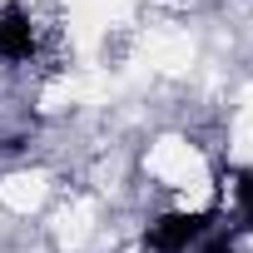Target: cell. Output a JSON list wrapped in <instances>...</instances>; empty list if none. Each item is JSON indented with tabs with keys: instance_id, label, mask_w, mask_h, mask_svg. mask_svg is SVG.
<instances>
[{
	"instance_id": "4",
	"label": "cell",
	"mask_w": 253,
	"mask_h": 253,
	"mask_svg": "<svg viewBox=\"0 0 253 253\" xmlns=\"http://www.w3.org/2000/svg\"><path fill=\"white\" fill-rule=\"evenodd\" d=\"M194 253H238V233H233V228H209V233L194 243Z\"/></svg>"
},
{
	"instance_id": "2",
	"label": "cell",
	"mask_w": 253,
	"mask_h": 253,
	"mask_svg": "<svg viewBox=\"0 0 253 253\" xmlns=\"http://www.w3.org/2000/svg\"><path fill=\"white\" fill-rule=\"evenodd\" d=\"M35 45H40V35H35V15L25 10V5H0V60L5 65H25L30 55H35Z\"/></svg>"
},
{
	"instance_id": "1",
	"label": "cell",
	"mask_w": 253,
	"mask_h": 253,
	"mask_svg": "<svg viewBox=\"0 0 253 253\" xmlns=\"http://www.w3.org/2000/svg\"><path fill=\"white\" fill-rule=\"evenodd\" d=\"M213 228V213H189V209H169L144 228L149 253H189L204 233Z\"/></svg>"
},
{
	"instance_id": "3",
	"label": "cell",
	"mask_w": 253,
	"mask_h": 253,
	"mask_svg": "<svg viewBox=\"0 0 253 253\" xmlns=\"http://www.w3.org/2000/svg\"><path fill=\"white\" fill-rule=\"evenodd\" d=\"M233 179V233H253V169H228Z\"/></svg>"
}]
</instances>
